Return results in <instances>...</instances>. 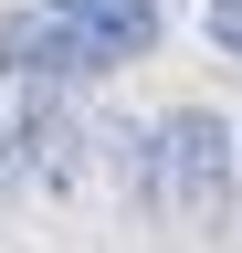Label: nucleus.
<instances>
[{"mask_svg": "<svg viewBox=\"0 0 242 253\" xmlns=\"http://www.w3.org/2000/svg\"><path fill=\"white\" fill-rule=\"evenodd\" d=\"M137 190H147V211L179 221V232H210V221L232 211V126L210 116V106H179L147 126V148H137Z\"/></svg>", "mask_w": 242, "mask_h": 253, "instance_id": "1", "label": "nucleus"}, {"mask_svg": "<svg viewBox=\"0 0 242 253\" xmlns=\"http://www.w3.org/2000/svg\"><path fill=\"white\" fill-rule=\"evenodd\" d=\"M0 63H11V74H32V84H84V74H105V53L84 42L74 21H53L42 0L0 21Z\"/></svg>", "mask_w": 242, "mask_h": 253, "instance_id": "2", "label": "nucleus"}, {"mask_svg": "<svg viewBox=\"0 0 242 253\" xmlns=\"http://www.w3.org/2000/svg\"><path fill=\"white\" fill-rule=\"evenodd\" d=\"M42 11H53V21H74L105 63H137L147 42H158V0H42Z\"/></svg>", "mask_w": 242, "mask_h": 253, "instance_id": "3", "label": "nucleus"}, {"mask_svg": "<svg viewBox=\"0 0 242 253\" xmlns=\"http://www.w3.org/2000/svg\"><path fill=\"white\" fill-rule=\"evenodd\" d=\"M21 148H32L21 169H32L42 190H74V179H84V126H74L64 106H32V116H21Z\"/></svg>", "mask_w": 242, "mask_h": 253, "instance_id": "4", "label": "nucleus"}, {"mask_svg": "<svg viewBox=\"0 0 242 253\" xmlns=\"http://www.w3.org/2000/svg\"><path fill=\"white\" fill-rule=\"evenodd\" d=\"M210 42H221V53L242 63V0H210Z\"/></svg>", "mask_w": 242, "mask_h": 253, "instance_id": "5", "label": "nucleus"}, {"mask_svg": "<svg viewBox=\"0 0 242 253\" xmlns=\"http://www.w3.org/2000/svg\"><path fill=\"white\" fill-rule=\"evenodd\" d=\"M11 169H21V126L0 116V179H11Z\"/></svg>", "mask_w": 242, "mask_h": 253, "instance_id": "6", "label": "nucleus"}]
</instances>
